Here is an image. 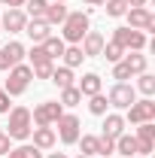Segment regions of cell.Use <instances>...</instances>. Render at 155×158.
<instances>
[{
	"mask_svg": "<svg viewBox=\"0 0 155 158\" xmlns=\"http://www.w3.org/2000/svg\"><path fill=\"white\" fill-rule=\"evenodd\" d=\"M61 27H64V31H61L64 37H61V40H64V43H70V46H79L82 37L91 31V21H88L85 12H67V19H64Z\"/></svg>",
	"mask_w": 155,
	"mask_h": 158,
	"instance_id": "obj_2",
	"label": "cell"
},
{
	"mask_svg": "<svg viewBox=\"0 0 155 158\" xmlns=\"http://www.w3.org/2000/svg\"><path fill=\"white\" fill-rule=\"evenodd\" d=\"M100 55L110 61V64H116V61L125 58V49H122L119 43H113V40H110V43H103V52H100Z\"/></svg>",
	"mask_w": 155,
	"mask_h": 158,
	"instance_id": "obj_26",
	"label": "cell"
},
{
	"mask_svg": "<svg viewBox=\"0 0 155 158\" xmlns=\"http://www.w3.org/2000/svg\"><path fill=\"white\" fill-rule=\"evenodd\" d=\"M34 70V76L37 79H49L52 76V70H55V64H40V67H31Z\"/></svg>",
	"mask_w": 155,
	"mask_h": 158,
	"instance_id": "obj_34",
	"label": "cell"
},
{
	"mask_svg": "<svg viewBox=\"0 0 155 158\" xmlns=\"http://www.w3.org/2000/svg\"><path fill=\"white\" fill-rule=\"evenodd\" d=\"M31 79H34V70H31L27 64H15V67L9 70V79H6L3 91H6L9 98H19V94H24V91H27Z\"/></svg>",
	"mask_w": 155,
	"mask_h": 158,
	"instance_id": "obj_3",
	"label": "cell"
},
{
	"mask_svg": "<svg viewBox=\"0 0 155 158\" xmlns=\"http://www.w3.org/2000/svg\"><path fill=\"white\" fill-rule=\"evenodd\" d=\"M34 131V122H31V110L27 106H12L9 113V125H6V137L9 140H27Z\"/></svg>",
	"mask_w": 155,
	"mask_h": 158,
	"instance_id": "obj_1",
	"label": "cell"
},
{
	"mask_svg": "<svg viewBox=\"0 0 155 158\" xmlns=\"http://www.w3.org/2000/svg\"><path fill=\"white\" fill-rule=\"evenodd\" d=\"M125 122L131 125H143V122H155V100L152 98H143V100H134L128 106V116Z\"/></svg>",
	"mask_w": 155,
	"mask_h": 158,
	"instance_id": "obj_5",
	"label": "cell"
},
{
	"mask_svg": "<svg viewBox=\"0 0 155 158\" xmlns=\"http://www.w3.org/2000/svg\"><path fill=\"white\" fill-rule=\"evenodd\" d=\"M0 134H3V128H0Z\"/></svg>",
	"mask_w": 155,
	"mask_h": 158,
	"instance_id": "obj_46",
	"label": "cell"
},
{
	"mask_svg": "<svg viewBox=\"0 0 155 158\" xmlns=\"http://www.w3.org/2000/svg\"><path fill=\"white\" fill-rule=\"evenodd\" d=\"M40 46L46 49V55H49L52 61H55V58H61V55H64V49H67V43H64L61 37H49L46 43H40Z\"/></svg>",
	"mask_w": 155,
	"mask_h": 158,
	"instance_id": "obj_22",
	"label": "cell"
},
{
	"mask_svg": "<svg viewBox=\"0 0 155 158\" xmlns=\"http://www.w3.org/2000/svg\"><path fill=\"white\" fill-rule=\"evenodd\" d=\"M24 58H31V67H40V64H55V61L46 55V49H43V46H34Z\"/></svg>",
	"mask_w": 155,
	"mask_h": 158,
	"instance_id": "obj_29",
	"label": "cell"
},
{
	"mask_svg": "<svg viewBox=\"0 0 155 158\" xmlns=\"http://www.w3.org/2000/svg\"><path fill=\"white\" fill-rule=\"evenodd\" d=\"M6 158H43V152H40L37 146L24 143V146H15V149H9V152H6Z\"/></svg>",
	"mask_w": 155,
	"mask_h": 158,
	"instance_id": "obj_24",
	"label": "cell"
},
{
	"mask_svg": "<svg viewBox=\"0 0 155 158\" xmlns=\"http://www.w3.org/2000/svg\"><path fill=\"white\" fill-rule=\"evenodd\" d=\"M113 152H116V140L100 137V155H113Z\"/></svg>",
	"mask_w": 155,
	"mask_h": 158,
	"instance_id": "obj_35",
	"label": "cell"
},
{
	"mask_svg": "<svg viewBox=\"0 0 155 158\" xmlns=\"http://www.w3.org/2000/svg\"><path fill=\"white\" fill-rule=\"evenodd\" d=\"M131 158H143V155H131Z\"/></svg>",
	"mask_w": 155,
	"mask_h": 158,
	"instance_id": "obj_44",
	"label": "cell"
},
{
	"mask_svg": "<svg viewBox=\"0 0 155 158\" xmlns=\"http://www.w3.org/2000/svg\"><path fill=\"white\" fill-rule=\"evenodd\" d=\"M24 6H27V15H31V19H43L49 0H24Z\"/></svg>",
	"mask_w": 155,
	"mask_h": 158,
	"instance_id": "obj_30",
	"label": "cell"
},
{
	"mask_svg": "<svg viewBox=\"0 0 155 158\" xmlns=\"http://www.w3.org/2000/svg\"><path fill=\"white\" fill-rule=\"evenodd\" d=\"M0 113H9V94L3 91V85H0Z\"/></svg>",
	"mask_w": 155,
	"mask_h": 158,
	"instance_id": "obj_36",
	"label": "cell"
},
{
	"mask_svg": "<svg viewBox=\"0 0 155 158\" xmlns=\"http://www.w3.org/2000/svg\"><path fill=\"white\" fill-rule=\"evenodd\" d=\"M134 140H137V155L146 158V155L155 149V125H152V122H143V125H137Z\"/></svg>",
	"mask_w": 155,
	"mask_h": 158,
	"instance_id": "obj_11",
	"label": "cell"
},
{
	"mask_svg": "<svg viewBox=\"0 0 155 158\" xmlns=\"http://www.w3.org/2000/svg\"><path fill=\"white\" fill-rule=\"evenodd\" d=\"M107 100H110V106H116V110H128L137 100V91H134V85H128V82H116V85L110 88Z\"/></svg>",
	"mask_w": 155,
	"mask_h": 158,
	"instance_id": "obj_7",
	"label": "cell"
},
{
	"mask_svg": "<svg viewBox=\"0 0 155 158\" xmlns=\"http://www.w3.org/2000/svg\"><path fill=\"white\" fill-rule=\"evenodd\" d=\"M125 64L131 67V73H146V64H149V58L146 55H140V52H131V55H125Z\"/></svg>",
	"mask_w": 155,
	"mask_h": 158,
	"instance_id": "obj_23",
	"label": "cell"
},
{
	"mask_svg": "<svg viewBox=\"0 0 155 158\" xmlns=\"http://www.w3.org/2000/svg\"><path fill=\"white\" fill-rule=\"evenodd\" d=\"M103 158H113V155H103Z\"/></svg>",
	"mask_w": 155,
	"mask_h": 158,
	"instance_id": "obj_45",
	"label": "cell"
},
{
	"mask_svg": "<svg viewBox=\"0 0 155 158\" xmlns=\"http://www.w3.org/2000/svg\"><path fill=\"white\" fill-rule=\"evenodd\" d=\"M107 106H110L107 94H91V100H88V113L91 116H107Z\"/></svg>",
	"mask_w": 155,
	"mask_h": 158,
	"instance_id": "obj_27",
	"label": "cell"
},
{
	"mask_svg": "<svg viewBox=\"0 0 155 158\" xmlns=\"http://www.w3.org/2000/svg\"><path fill=\"white\" fill-rule=\"evenodd\" d=\"M9 149H12V146H9V137H6V134H0V155H6Z\"/></svg>",
	"mask_w": 155,
	"mask_h": 158,
	"instance_id": "obj_37",
	"label": "cell"
},
{
	"mask_svg": "<svg viewBox=\"0 0 155 158\" xmlns=\"http://www.w3.org/2000/svg\"><path fill=\"white\" fill-rule=\"evenodd\" d=\"M128 12V3L125 0H107V15L110 19H122Z\"/></svg>",
	"mask_w": 155,
	"mask_h": 158,
	"instance_id": "obj_32",
	"label": "cell"
},
{
	"mask_svg": "<svg viewBox=\"0 0 155 158\" xmlns=\"http://www.w3.org/2000/svg\"><path fill=\"white\" fill-rule=\"evenodd\" d=\"M125 3H128V6H146L149 0H125Z\"/></svg>",
	"mask_w": 155,
	"mask_h": 158,
	"instance_id": "obj_39",
	"label": "cell"
},
{
	"mask_svg": "<svg viewBox=\"0 0 155 158\" xmlns=\"http://www.w3.org/2000/svg\"><path fill=\"white\" fill-rule=\"evenodd\" d=\"M116 152H122L125 158L137 155V140L131 137V134H119V137H116Z\"/></svg>",
	"mask_w": 155,
	"mask_h": 158,
	"instance_id": "obj_21",
	"label": "cell"
},
{
	"mask_svg": "<svg viewBox=\"0 0 155 158\" xmlns=\"http://www.w3.org/2000/svg\"><path fill=\"white\" fill-rule=\"evenodd\" d=\"M24 55H27V49L21 46V43H6L3 49H0V70H12L15 64H21L24 61Z\"/></svg>",
	"mask_w": 155,
	"mask_h": 158,
	"instance_id": "obj_10",
	"label": "cell"
},
{
	"mask_svg": "<svg viewBox=\"0 0 155 158\" xmlns=\"http://www.w3.org/2000/svg\"><path fill=\"white\" fill-rule=\"evenodd\" d=\"M113 43H119L122 49L140 52V49L146 46V34H143V31H134V27H116V31H113Z\"/></svg>",
	"mask_w": 155,
	"mask_h": 158,
	"instance_id": "obj_6",
	"label": "cell"
},
{
	"mask_svg": "<svg viewBox=\"0 0 155 158\" xmlns=\"http://www.w3.org/2000/svg\"><path fill=\"white\" fill-rule=\"evenodd\" d=\"M128 27L134 31H152L155 27V15L149 12V6H128Z\"/></svg>",
	"mask_w": 155,
	"mask_h": 158,
	"instance_id": "obj_8",
	"label": "cell"
},
{
	"mask_svg": "<svg viewBox=\"0 0 155 158\" xmlns=\"http://www.w3.org/2000/svg\"><path fill=\"white\" fill-rule=\"evenodd\" d=\"M131 76H134V73H131V67L125 64V58L113 64V79H119V82H125V79H131Z\"/></svg>",
	"mask_w": 155,
	"mask_h": 158,
	"instance_id": "obj_33",
	"label": "cell"
},
{
	"mask_svg": "<svg viewBox=\"0 0 155 158\" xmlns=\"http://www.w3.org/2000/svg\"><path fill=\"white\" fill-rule=\"evenodd\" d=\"M0 34H3V31H0Z\"/></svg>",
	"mask_w": 155,
	"mask_h": 158,
	"instance_id": "obj_47",
	"label": "cell"
},
{
	"mask_svg": "<svg viewBox=\"0 0 155 158\" xmlns=\"http://www.w3.org/2000/svg\"><path fill=\"white\" fill-rule=\"evenodd\" d=\"M79 149H82V155H100V137H94V134H79Z\"/></svg>",
	"mask_w": 155,
	"mask_h": 158,
	"instance_id": "obj_19",
	"label": "cell"
},
{
	"mask_svg": "<svg viewBox=\"0 0 155 158\" xmlns=\"http://www.w3.org/2000/svg\"><path fill=\"white\" fill-rule=\"evenodd\" d=\"M3 6H9V9H21L24 6V0H0Z\"/></svg>",
	"mask_w": 155,
	"mask_h": 158,
	"instance_id": "obj_38",
	"label": "cell"
},
{
	"mask_svg": "<svg viewBox=\"0 0 155 158\" xmlns=\"http://www.w3.org/2000/svg\"><path fill=\"white\" fill-rule=\"evenodd\" d=\"M49 158H67V155H64V152H52Z\"/></svg>",
	"mask_w": 155,
	"mask_h": 158,
	"instance_id": "obj_41",
	"label": "cell"
},
{
	"mask_svg": "<svg viewBox=\"0 0 155 158\" xmlns=\"http://www.w3.org/2000/svg\"><path fill=\"white\" fill-rule=\"evenodd\" d=\"M76 158H88V155H82V152H79V155H76Z\"/></svg>",
	"mask_w": 155,
	"mask_h": 158,
	"instance_id": "obj_43",
	"label": "cell"
},
{
	"mask_svg": "<svg viewBox=\"0 0 155 158\" xmlns=\"http://www.w3.org/2000/svg\"><path fill=\"white\" fill-rule=\"evenodd\" d=\"M137 88H140L146 98H152V94H155V76H152V73H140V79H137Z\"/></svg>",
	"mask_w": 155,
	"mask_h": 158,
	"instance_id": "obj_31",
	"label": "cell"
},
{
	"mask_svg": "<svg viewBox=\"0 0 155 158\" xmlns=\"http://www.w3.org/2000/svg\"><path fill=\"white\" fill-rule=\"evenodd\" d=\"M52 82H55V85H58V88H70V85H73V70H70V67H55V70H52Z\"/></svg>",
	"mask_w": 155,
	"mask_h": 158,
	"instance_id": "obj_20",
	"label": "cell"
},
{
	"mask_svg": "<svg viewBox=\"0 0 155 158\" xmlns=\"http://www.w3.org/2000/svg\"><path fill=\"white\" fill-rule=\"evenodd\" d=\"M64 19H67V6L64 3H49L46 6V15H43L46 24H64Z\"/></svg>",
	"mask_w": 155,
	"mask_h": 158,
	"instance_id": "obj_18",
	"label": "cell"
},
{
	"mask_svg": "<svg viewBox=\"0 0 155 158\" xmlns=\"http://www.w3.org/2000/svg\"><path fill=\"white\" fill-rule=\"evenodd\" d=\"M24 24H27V15H24L21 9H6V12L0 15V31L21 34V31H24Z\"/></svg>",
	"mask_w": 155,
	"mask_h": 158,
	"instance_id": "obj_12",
	"label": "cell"
},
{
	"mask_svg": "<svg viewBox=\"0 0 155 158\" xmlns=\"http://www.w3.org/2000/svg\"><path fill=\"white\" fill-rule=\"evenodd\" d=\"M61 58H64V67H70V70H73V67H79V64H82V58H85V55H82V49H79V46H67Z\"/></svg>",
	"mask_w": 155,
	"mask_h": 158,
	"instance_id": "obj_25",
	"label": "cell"
},
{
	"mask_svg": "<svg viewBox=\"0 0 155 158\" xmlns=\"http://www.w3.org/2000/svg\"><path fill=\"white\" fill-rule=\"evenodd\" d=\"M103 34H97V31H88L85 37H82V43H79V49H82V55L85 58H97L100 52H103Z\"/></svg>",
	"mask_w": 155,
	"mask_h": 158,
	"instance_id": "obj_13",
	"label": "cell"
},
{
	"mask_svg": "<svg viewBox=\"0 0 155 158\" xmlns=\"http://www.w3.org/2000/svg\"><path fill=\"white\" fill-rule=\"evenodd\" d=\"M55 125H58L61 143H67V146H70V143H76V140H79V128H82V125H79V118L73 116V113H64Z\"/></svg>",
	"mask_w": 155,
	"mask_h": 158,
	"instance_id": "obj_9",
	"label": "cell"
},
{
	"mask_svg": "<svg viewBox=\"0 0 155 158\" xmlns=\"http://www.w3.org/2000/svg\"><path fill=\"white\" fill-rule=\"evenodd\" d=\"M49 3H67V0H49Z\"/></svg>",
	"mask_w": 155,
	"mask_h": 158,
	"instance_id": "obj_42",
	"label": "cell"
},
{
	"mask_svg": "<svg viewBox=\"0 0 155 158\" xmlns=\"http://www.w3.org/2000/svg\"><path fill=\"white\" fill-rule=\"evenodd\" d=\"M82 3H88V6H100V3H107V0H82Z\"/></svg>",
	"mask_w": 155,
	"mask_h": 158,
	"instance_id": "obj_40",
	"label": "cell"
},
{
	"mask_svg": "<svg viewBox=\"0 0 155 158\" xmlns=\"http://www.w3.org/2000/svg\"><path fill=\"white\" fill-rule=\"evenodd\" d=\"M49 31H52V24H46V21L43 19H31L27 21V24H24V34H27V37L34 40V43H46V40L52 37V34H49Z\"/></svg>",
	"mask_w": 155,
	"mask_h": 158,
	"instance_id": "obj_14",
	"label": "cell"
},
{
	"mask_svg": "<svg viewBox=\"0 0 155 158\" xmlns=\"http://www.w3.org/2000/svg\"><path fill=\"white\" fill-rule=\"evenodd\" d=\"M79 94H85V98H91V94H100V76L97 73H85V76L79 79Z\"/></svg>",
	"mask_w": 155,
	"mask_h": 158,
	"instance_id": "obj_17",
	"label": "cell"
},
{
	"mask_svg": "<svg viewBox=\"0 0 155 158\" xmlns=\"http://www.w3.org/2000/svg\"><path fill=\"white\" fill-rule=\"evenodd\" d=\"M61 116H64V106H61L58 100H43V103H37V106H34L31 122H34L37 128H52Z\"/></svg>",
	"mask_w": 155,
	"mask_h": 158,
	"instance_id": "obj_4",
	"label": "cell"
},
{
	"mask_svg": "<svg viewBox=\"0 0 155 158\" xmlns=\"http://www.w3.org/2000/svg\"><path fill=\"white\" fill-rule=\"evenodd\" d=\"M79 100H82V94H79V88L76 85H70V88H61V106H76Z\"/></svg>",
	"mask_w": 155,
	"mask_h": 158,
	"instance_id": "obj_28",
	"label": "cell"
},
{
	"mask_svg": "<svg viewBox=\"0 0 155 158\" xmlns=\"http://www.w3.org/2000/svg\"><path fill=\"white\" fill-rule=\"evenodd\" d=\"M55 143H58V137H55L52 128H34V146H37L40 152L43 149H52Z\"/></svg>",
	"mask_w": 155,
	"mask_h": 158,
	"instance_id": "obj_16",
	"label": "cell"
},
{
	"mask_svg": "<svg viewBox=\"0 0 155 158\" xmlns=\"http://www.w3.org/2000/svg\"><path fill=\"white\" fill-rule=\"evenodd\" d=\"M119 134H125V116H119V113H110V116L103 118V134H100V137L116 140Z\"/></svg>",
	"mask_w": 155,
	"mask_h": 158,
	"instance_id": "obj_15",
	"label": "cell"
}]
</instances>
